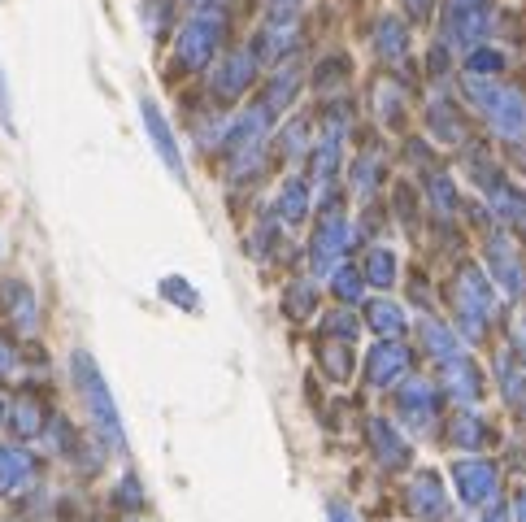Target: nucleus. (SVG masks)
<instances>
[{
	"label": "nucleus",
	"mask_w": 526,
	"mask_h": 522,
	"mask_svg": "<svg viewBox=\"0 0 526 522\" xmlns=\"http://www.w3.org/2000/svg\"><path fill=\"white\" fill-rule=\"evenodd\" d=\"M70 370H74V388H79V396H83V409H87V418H92L96 435L105 440V449L127 453V431H122L118 401H114V392H109L105 375H100V366L92 362V353H83L79 348V353L70 357Z\"/></svg>",
	"instance_id": "1"
},
{
	"label": "nucleus",
	"mask_w": 526,
	"mask_h": 522,
	"mask_svg": "<svg viewBox=\"0 0 526 522\" xmlns=\"http://www.w3.org/2000/svg\"><path fill=\"white\" fill-rule=\"evenodd\" d=\"M461 92H466L470 105L487 118L492 135H500V140H509V144L526 140V92H518V87H509L500 79H470V74H466V83H461Z\"/></svg>",
	"instance_id": "2"
},
{
	"label": "nucleus",
	"mask_w": 526,
	"mask_h": 522,
	"mask_svg": "<svg viewBox=\"0 0 526 522\" xmlns=\"http://www.w3.org/2000/svg\"><path fill=\"white\" fill-rule=\"evenodd\" d=\"M222 35H227V14L214 5H200L196 18H187L179 27V44H174V57H179L183 70H209L218 61Z\"/></svg>",
	"instance_id": "3"
},
{
	"label": "nucleus",
	"mask_w": 526,
	"mask_h": 522,
	"mask_svg": "<svg viewBox=\"0 0 526 522\" xmlns=\"http://www.w3.org/2000/svg\"><path fill=\"white\" fill-rule=\"evenodd\" d=\"M353 240H357V235H353V227H348L340 201L322 205V218H318V227H313V235H309V270L318 279H331L335 270L344 266Z\"/></svg>",
	"instance_id": "4"
},
{
	"label": "nucleus",
	"mask_w": 526,
	"mask_h": 522,
	"mask_svg": "<svg viewBox=\"0 0 526 522\" xmlns=\"http://www.w3.org/2000/svg\"><path fill=\"white\" fill-rule=\"evenodd\" d=\"M496 31V0H444V44L470 53Z\"/></svg>",
	"instance_id": "5"
},
{
	"label": "nucleus",
	"mask_w": 526,
	"mask_h": 522,
	"mask_svg": "<svg viewBox=\"0 0 526 522\" xmlns=\"http://www.w3.org/2000/svg\"><path fill=\"white\" fill-rule=\"evenodd\" d=\"M396 418L405 422L413 435H431L440 422V388L427 375H409L405 383H396Z\"/></svg>",
	"instance_id": "6"
},
{
	"label": "nucleus",
	"mask_w": 526,
	"mask_h": 522,
	"mask_svg": "<svg viewBox=\"0 0 526 522\" xmlns=\"http://www.w3.org/2000/svg\"><path fill=\"white\" fill-rule=\"evenodd\" d=\"M496 301H500L496 283L487 279L474 261H461L457 266V318H474V322H487V327H492Z\"/></svg>",
	"instance_id": "7"
},
{
	"label": "nucleus",
	"mask_w": 526,
	"mask_h": 522,
	"mask_svg": "<svg viewBox=\"0 0 526 522\" xmlns=\"http://www.w3.org/2000/svg\"><path fill=\"white\" fill-rule=\"evenodd\" d=\"M487 266H492V275L487 279H492L509 301H518V296L526 292V266L518 257V244H513V235H505L500 227L487 235Z\"/></svg>",
	"instance_id": "8"
},
{
	"label": "nucleus",
	"mask_w": 526,
	"mask_h": 522,
	"mask_svg": "<svg viewBox=\"0 0 526 522\" xmlns=\"http://www.w3.org/2000/svg\"><path fill=\"white\" fill-rule=\"evenodd\" d=\"M453 483H457V496L466 509H479V505H492L496 492H500V470L496 462L487 457H461L453 466Z\"/></svg>",
	"instance_id": "9"
},
{
	"label": "nucleus",
	"mask_w": 526,
	"mask_h": 522,
	"mask_svg": "<svg viewBox=\"0 0 526 522\" xmlns=\"http://www.w3.org/2000/svg\"><path fill=\"white\" fill-rule=\"evenodd\" d=\"M257 57H253V48H235V53H227L218 61V70H214V79H209V96H214L218 105H231V101H240V96L253 87L257 79Z\"/></svg>",
	"instance_id": "10"
},
{
	"label": "nucleus",
	"mask_w": 526,
	"mask_h": 522,
	"mask_svg": "<svg viewBox=\"0 0 526 522\" xmlns=\"http://www.w3.org/2000/svg\"><path fill=\"white\" fill-rule=\"evenodd\" d=\"M413 375V353L400 340H379L366 353V383L370 388H396Z\"/></svg>",
	"instance_id": "11"
},
{
	"label": "nucleus",
	"mask_w": 526,
	"mask_h": 522,
	"mask_svg": "<svg viewBox=\"0 0 526 522\" xmlns=\"http://www.w3.org/2000/svg\"><path fill=\"white\" fill-rule=\"evenodd\" d=\"M405 514L418 522H444L448 518V492L435 470H418L405 488Z\"/></svg>",
	"instance_id": "12"
},
{
	"label": "nucleus",
	"mask_w": 526,
	"mask_h": 522,
	"mask_svg": "<svg viewBox=\"0 0 526 522\" xmlns=\"http://www.w3.org/2000/svg\"><path fill=\"white\" fill-rule=\"evenodd\" d=\"M440 392H448L461 409H474L483 396V370L470 362L466 353H457L453 362H440V383H435Z\"/></svg>",
	"instance_id": "13"
},
{
	"label": "nucleus",
	"mask_w": 526,
	"mask_h": 522,
	"mask_svg": "<svg viewBox=\"0 0 526 522\" xmlns=\"http://www.w3.org/2000/svg\"><path fill=\"white\" fill-rule=\"evenodd\" d=\"M366 440H370L374 462H379L383 470H409L413 449H409L405 435L396 431V422H387V418H370V422H366Z\"/></svg>",
	"instance_id": "14"
},
{
	"label": "nucleus",
	"mask_w": 526,
	"mask_h": 522,
	"mask_svg": "<svg viewBox=\"0 0 526 522\" xmlns=\"http://www.w3.org/2000/svg\"><path fill=\"white\" fill-rule=\"evenodd\" d=\"M40 479V462L22 444H0V496H22Z\"/></svg>",
	"instance_id": "15"
},
{
	"label": "nucleus",
	"mask_w": 526,
	"mask_h": 522,
	"mask_svg": "<svg viewBox=\"0 0 526 522\" xmlns=\"http://www.w3.org/2000/svg\"><path fill=\"white\" fill-rule=\"evenodd\" d=\"M140 114H144V131H148V144L157 148V157H161V166H166L174 179H183V153H179V140H174V131H170V122L166 114L148 101H140Z\"/></svg>",
	"instance_id": "16"
},
{
	"label": "nucleus",
	"mask_w": 526,
	"mask_h": 522,
	"mask_svg": "<svg viewBox=\"0 0 526 522\" xmlns=\"http://www.w3.org/2000/svg\"><path fill=\"white\" fill-rule=\"evenodd\" d=\"M427 127H431V135L440 144H466V135H470V127H466V114H461V105L453 101V96H431V105H427Z\"/></svg>",
	"instance_id": "17"
},
{
	"label": "nucleus",
	"mask_w": 526,
	"mask_h": 522,
	"mask_svg": "<svg viewBox=\"0 0 526 522\" xmlns=\"http://www.w3.org/2000/svg\"><path fill=\"white\" fill-rule=\"evenodd\" d=\"M48 418H53V414H48V405L35 392H18L14 405H9V414H5L9 431H14L18 440H40L44 427H48Z\"/></svg>",
	"instance_id": "18"
},
{
	"label": "nucleus",
	"mask_w": 526,
	"mask_h": 522,
	"mask_svg": "<svg viewBox=\"0 0 526 522\" xmlns=\"http://www.w3.org/2000/svg\"><path fill=\"white\" fill-rule=\"evenodd\" d=\"M296 92H300V61L296 57H287V61H279L274 66V74H270V83H266V96H261V109H266L270 118H279L287 105L296 101Z\"/></svg>",
	"instance_id": "19"
},
{
	"label": "nucleus",
	"mask_w": 526,
	"mask_h": 522,
	"mask_svg": "<svg viewBox=\"0 0 526 522\" xmlns=\"http://www.w3.org/2000/svg\"><path fill=\"white\" fill-rule=\"evenodd\" d=\"M309 183L305 179H287L279 196H274V222L279 227H300V222L309 218Z\"/></svg>",
	"instance_id": "20"
},
{
	"label": "nucleus",
	"mask_w": 526,
	"mask_h": 522,
	"mask_svg": "<svg viewBox=\"0 0 526 522\" xmlns=\"http://www.w3.org/2000/svg\"><path fill=\"white\" fill-rule=\"evenodd\" d=\"M422 192H427V205H431L435 218H453L457 209H461V192H457L453 174L440 170V166L427 170V179H422Z\"/></svg>",
	"instance_id": "21"
},
{
	"label": "nucleus",
	"mask_w": 526,
	"mask_h": 522,
	"mask_svg": "<svg viewBox=\"0 0 526 522\" xmlns=\"http://www.w3.org/2000/svg\"><path fill=\"white\" fill-rule=\"evenodd\" d=\"M366 327H370L374 335H383V340H400V335L409 331L405 305L387 301V296H379V301H366Z\"/></svg>",
	"instance_id": "22"
},
{
	"label": "nucleus",
	"mask_w": 526,
	"mask_h": 522,
	"mask_svg": "<svg viewBox=\"0 0 526 522\" xmlns=\"http://www.w3.org/2000/svg\"><path fill=\"white\" fill-rule=\"evenodd\" d=\"M383 179H387V166H383L379 153H361V157L353 161V170H348V183H353V196H357L361 205L379 196Z\"/></svg>",
	"instance_id": "23"
},
{
	"label": "nucleus",
	"mask_w": 526,
	"mask_h": 522,
	"mask_svg": "<svg viewBox=\"0 0 526 522\" xmlns=\"http://www.w3.org/2000/svg\"><path fill=\"white\" fill-rule=\"evenodd\" d=\"M487 440H492L487 422L474 414V409H457L453 422H448V444H457V449H466V453H479V449H487Z\"/></svg>",
	"instance_id": "24"
},
{
	"label": "nucleus",
	"mask_w": 526,
	"mask_h": 522,
	"mask_svg": "<svg viewBox=\"0 0 526 522\" xmlns=\"http://www.w3.org/2000/svg\"><path fill=\"white\" fill-rule=\"evenodd\" d=\"M5 314L14 318V327H18V331H35V327H40L35 292H31L22 279H9V283H5Z\"/></svg>",
	"instance_id": "25"
},
{
	"label": "nucleus",
	"mask_w": 526,
	"mask_h": 522,
	"mask_svg": "<svg viewBox=\"0 0 526 522\" xmlns=\"http://www.w3.org/2000/svg\"><path fill=\"white\" fill-rule=\"evenodd\" d=\"M374 53H379V61H387V66L405 61V53H409V27H405V22L383 18L379 27H374Z\"/></svg>",
	"instance_id": "26"
},
{
	"label": "nucleus",
	"mask_w": 526,
	"mask_h": 522,
	"mask_svg": "<svg viewBox=\"0 0 526 522\" xmlns=\"http://www.w3.org/2000/svg\"><path fill=\"white\" fill-rule=\"evenodd\" d=\"M418 335H422V348L431 353V362H453V357L461 353L457 331L448 327V322H440V318H427V322L418 327Z\"/></svg>",
	"instance_id": "27"
},
{
	"label": "nucleus",
	"mask_w": 526,
	"mask_h": 522,
	"mask_svg": "<svg viewBox=\"0 0 526 522\" xmlns=\"http://www.w3.org/2000/svg\"><path fill=\"white\" fill-rule=\"evenodd\" d=\"M496 383H500V396H505L513 409H526V366L513 362V353L496 357Z\"/></svg>",
	"instance_id": "28"
},
{
	"label": "nucleus",
	"mask_w": 526,
	"mask_h": 522,
	"mask_svg": "<svg viewBox=\"0 0 526 522\" xmlns=\"http://www.w3.org/2000/svg\"><path fill=\"white\" fill-rule=\"evenodd\" d=\"M318 362H322V370H327V379H335V383H348V379H353V370H357L353 344L327 340V335H322V344H318Z\"/></svg>",
	"instance_id": "29"
},
{
	"label": "nucleus",
	"mask_w": 526,
	"mask_h": 522,
	"mask_svg": "<svg viewBox=\"0 0 526 522\" xmlns=\"http://www.w3.org/2000/svg\"><path fill=\"white\" fill-rule=\"evenodd\" d=\"M340 157H344V140H335V135H322L318 144H313V153H309V174L327 188V183L340 174Z\"/></svg>",
	"instance_id": "30"
},
{
	"label": "nucleus",
	"mask_w": 526,
	"mask_h": 522,
	"mask_svg": "<svg viewBox=\"0 0 526 522\" xmlns=\"http://www.w3.org/2000/svg\"><path fill=\"white\" fill-rule=\"evenodd\" d=\"M396 275H400L396 253H392V248H383V244H374L366 253V261H361V279H366L370 288H392Z\"/></svg>",
	"instance_id": "31"
},
{
	"label": "nucleus",
	"mask_w": 526,
	"mask_h": 522,
	"mask_svg": "<svg viewBox=\"0 0 526 522\" xmlns=\"http://www.w3.org/2000/svg\"><path fill=\"white\" fill-rule=\"evenodd\" d=\"M522 205H526V192L513 188L509 179H500V183H492V188H487V209H492L500 222H509V227H518Z\"/></svg>",
	"instance_id": "32"
},
{
	"label": "nucleus",
	"mask_w": 526,
	"mask_h": 522,
	"mask_svg": "<svg viewBox=\"0 0 526 522\" xmlns=\"http://www.w3.org/2000/svg\"><path fill=\"white\" fill-rule=\"evenodd\" d=\"M505 61H509V57L500 53V48H492V44H474L461 66H466L470 79H500V74H505Z\"/></svg>",
	"instance_id": "33"
},
{
	"label": "nucleus",
	"mask_w": 526,
	"mask_h": 522,
	"mask_svg": "<svg viewBox=\"0 0 526 522\" xmlns=\"http://www.w3.org/2000/svg\"><path fill=\"white\" fill-rule=\"evenodd\" d=\"M313 309H318V288H313V279H296L283 296V314L292 322H305V318H313Z\"/></svg>",
	"instance_id": "34"
},
{
	"label": "nucleus",
	"mask_w": 526,
	"mask_h": 522,
	"mask_svg": "<svg viewBox=\"0 0 526 522\" xmlns=\"http://www.w3.org/2000/svg\"><path fill=\"white\" fill-rule=\"evenodd\" d=\"M331 292H335V301H340L344 309H357L361 305V292H366V279H361V266H344L331 275Z\"/></svg>",
	"instance_id": "35"
},
{
	"label": "nucleus",
	"mask_w": 526,
	"mask_h": 522,
	"mask_svg": "<svg viewBox=\"0 0 526 522\" xmlns=\"http://www.w3.org/2000/svg\"><path fill=\"white\" fill-rule=\"evenodd\" d=\"M348 74H353V66H348V57H327L318 66V74H313V87H318L322 96H335L340 92V83L348 79Z\"/></svg>",
	"instance_id": "36"
},
{
	"label": "nucleus",
	"mask_w": 526,
	"mask_h": 522,
	"mask_svg": "<svg viewBox=\"0 0 526 522\" xmlns=\"http://www.w3.org/2000/svg\"><path fill=\"white\" fill-rule=\"evenodd\" d=\"M322 335H327V340H344V344H353L357 335H361V322L353 318V309H331L327 318H322Z\"/></svg>",
	"instance_id": "37"
},
{
	"label": "nucleus",
	"mask_w": 526,
	"mask_h": 522,
	"mask_svg": "<svg viewBox=\"0 0 526 522\" xmlns=\"http://www.w3.org/2000/svg\"><path fill=\"white\" fill-rule=\"evenodd\" d=\"M279 153L283 157H305L309 153V122L305 118H292L279 131Z\"/></svg>",
	"instance_id": "38"
},
{
	"label": "nucleus",
	"mask_w": 526,
	"mask_h": 522,
	"mask_svg": "<svg viewBox=\"0 0 526 522\" xmlns=\"http://www.w3.org/2000/svg\"><path fill=\"white\" fill-rule=\"evenodd\" d=\"M374 105H379V118L387 122V127H400V118H405V101H400V87L379 83V92H374Z\"/></svg>",
	"instance_id": "39"
},
{
	"label": "nucleus",
	"mask_w": 526,
	"mask_h": 522,
	"mask_svg": "<svg viewBox=\"0 0 526 522\" xmlns=\"http://www.w3.org/2000/svg\"><path fill=\"white\" fill-rule=\"evenodd\" d=\"M161 296H170V301H179V309H200V296H196V288H187V283H183L179 275L161 279Z\"/></svg>",
	"instance_id": "40"
},
{
	"label": "nucleus",
	"mask_w": 526,
	"mask_h": 522,
	"mask_svg": "<svg viewBox=\"0 0 526 522\" xmlns=\"http://www.w3.org/2000/svg\"><path fill=\"white\" fill-rule=\"evenodd\" d=\"M114 501H118L122 509H131V514H140V509H144V488H140V479H135V475H122Z\"/></svg>",
	"instance_id": "41"
},
{
	"label": "nucleus",
	"mask_w": 526,
	"mask_h": 522,
	"mask_svg": "<svg viewBox=\"0 0 526 522\" xmlns=\"http://www.w3.org/2000/svg\"><path fill=\"white\" fill-rule=\"evenodd\" d=\"M509 353H513V362L526 366V309H518L509 322Z\"/></svg>",
	"instance_id": "42"
},
{
	"label": "nucleus",
	"mask_w": 526,
	"mask_h": 522,
	"mask_svg": "<svg viewBox=\"0 0 526 522\" xmlns=\"http://www.w3.org/2000/svg\"><path fill=\"white\" fill-rule=\"evenodd\" d=\"M266 22H296L300 18V0H261Z\"/></svg>",
	"instance_id": "43"
},
{
	"label": "nucleus",
	"mask_w": 526,
	"mask_h": 522,
	"mask_svg": "<svg viewBox=\"0 0 526 522\" xmlns=\"http://www.w3.org/2000/svg\"><path fill=\"white\" fill-rule=\"evenodd\" d=\"M405 161H409L413 170H431V166H435V161H431V148L422 144V140H409V144H405Z\"/></svg>",
	"instance_id": "44"
},
{
	"label": "nucleus",
	"mask_w": 526,
	"mask_h": 522,
	"mask_svg": "<svg viewBox=\"0 0 526 522\" xmlns=\"http://www.w3.org/2000/svg\"><path fill=\"white\" fill-rule=\"evenodd\" d=\"M14 375H18V348H14V340L0 335V379H14Z\"/></svg>",
	"instance_id": "45"
},
{
	"label": "nucleus",
	"mask_w": 526,
	"mask_h": 522,
	"mask_svg": "<svg viewBox=\"0 0 526 522\" xmlns=\"http://www.w3.org/2000/svg\"><path fill=\"white\" fill-rule=\"evenodd\" d=\"M396 209H400V218L413 227V218H418V205H413V188L409 183H396Z\"/></svg>",
	"instance_id": "46"
},
{
	"label": "nucleus",
	"mask_w": 526,
	"mask_h": 522,
	"mask_svg": "<svg viewBox=\"0 0 526 522\" xmlns=\"http://www.w3.org/2000/svg\"><path fill=\"white\" fill-rule=\"evenodd\" d=\"M0 122H5V131H14V105H9V83H5V70H0Z\"/></svg>",
	"instance_id": "47"
},
{
	"label": "nucleus",
	"mask_w": 526,
	"mask_h": 522,
	"mask_svg": "<svg viewBox=\"0 0 526 522\" xmlns=\"http://www.w3.org/2000/svg\"><path fill=\"white\" fill-rule=\"evenodd\" d=\"M405 9H409V18H413V22H431L435 0H405Z\"/></svg>",
	"instance_id": "48"
},
{
	"label": "nucleus",
	"mask_w": 526,
	"mask_h": 522,
	"mask_svg": "<svg viewBox=\"0 0 526 522\" xmlns=\"http://www.w3.org/2000/svg\"><path fill=\"white\" fill-rule=\"evenodd\" d=\"M483 522H513V514L505 505H487V514H483Z\"/></svg>",
	"instance_id": "49"
},
{
	"label": "nucleus",
	"mask_w": 526,
	"mask_h": 522,
	"mask_svg": "<svg viewBox=\"0 0 526 522\" xmlns=\"http://www.w3.org/2000/svg\"><path fill=\"white\" fill-rule=\"evenodd\" d=\"M513 522H526V488H518V496H513Z\"/></svg>",
	"instance_id": "50"
},
{
	"label": "nucleus",
	"mask_w": 526,
	"mask_h": 522,
	"mask_svg": "<svg viewBox=\"0 0 526 522\" xmlns=\"http://www.w3.org/2000/svg\"><path fill=\"white\" fill-rule=\"evenodd\" d=\"M327 518H331V522H357V518H353V514H348V509H344V505H331V509H327Z\"/></svg>",
	"instance_id": "51"
},
{
	"label": "nucleus",
	"mask_w": 526,
	"mask_h": 522,
	"mask_svg": "<svg viewBox=\"0 0 526 522\" xmlns=\"http://www.w3.org/2000/svg\"><path fill=\"white\" fill-rule=\"evenodd\" d=\"M5 414H9V405H5V396H0V422H5Z\"/></svg>",
	"instance_id": "52"
},
{
	"label": "nucleus",
	"mask_w": 526,
	"mask_h": 522,
	"mask_svg": "<svg viewBox=\"0 0 526 522\" xmlns=\"http://www.w3.org/2000/svg\"><path fill=\"white\" fill-rule=\"evenodd\" d=\"M518 227L526 231V205H522V214H518Z\"/></svg>",
	"instance_id": "53"
},
{
	"label": "nucleus",
	"mask_w": 526,
	"mask_h": 522,
	"mask_svg": "<svg viewBox=\"0 0 526 522\" xmlns=\"http://www.w3.org/2000/svg\"><path fill=\"white\" fill-rule=\"evenodd\" d=\"M196 5H218V0H196Z\"/></svg>",
	"instance_id": "54"
},
{
	"label": "nucleus",
	"mask_w": 526,
	"mask_h": 522,
	"mask_svg": "<svg viewBox=\"0 0 526 522\" xmlns=\"http://www.w3.org/2000/svg\"><path fill=\"white\" fill-rule=\"evenodd\" d=\"M5 522H14V518H5Z\"/></svg>",
	"instance_id": "55"
}]
</instances>
